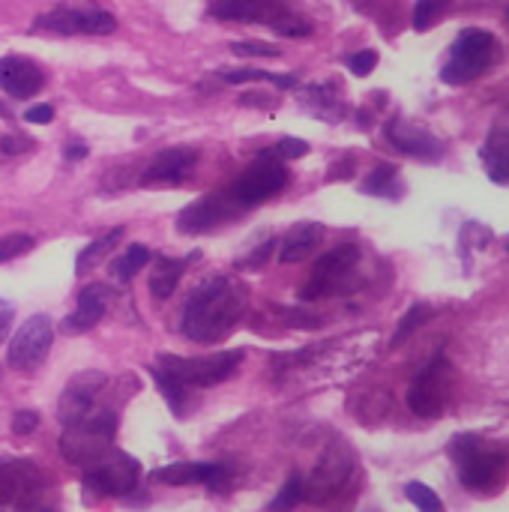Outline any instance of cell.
<instances>
[{
  "label": "cell",
  "instance_id": "obj_1",
  "mask_svg": "<svg viewBox=\"0 0 509 512\" xmlns=\"http://www.w3.org/2000/svg\"><path fill=\"white\" fill-rule=\"evenodd\" d=\"M246 288L231 276H210L198 288H192L183 315L180 333L189 342L213 345L234 333V327L246 315Z\"/></svg>",
  "mask_w": 509,
  "mask_h": 512
},
{
  "label": "cell",
  "instance_id": "obj_2",
  "mask_svg": "<svg viewBox=\"0 0 509 512\" xmlns=\"http://www.w3.org/2000/svg\"><path fill=\"white\" fill-rule=\"evenodd\" d=\"M456 465H459V480L468 492L492 495L504 486L509 474V456L504 450L486 447L477 435H462L450 447Z\"/></svg>",
  "mask_w": 509,
  "mask_h": 512
},
{
  "label": "cell",
  "instance_id": "obj_3",
  "mask_svg": "<svg viewBox=\"0 0 509 512\" xmlns=\"http://www.w3.org/2000/svg\"><path fill=\"white\" fill-rule=\"evenodd\" d=\"M210 15L219 21H243V24H267L279 36H309L312 24L297 18L285 0H216Z\"/></svg>",
  "mask_w": 509,
  "mask_h": 512
},
{
  "label": "cell",
  "instance_id": "obj_4",
  "mask_svg": "<svg viewBox=\"0 0 509 512\" xmlns=\"http://www.w3.org/2000/svg\"><path fill=\"white\" fill-rule=\"evenodd\" d=\"M243 351H222L210 357H177V354H162L156 360V369H162L168 378H174L183 390L192 387H216L237 375L243 363Z\"/></svg>",
  "mask_w": 509,
  "mask_h": 512
},
{
  "label": "cell",
  "instance_id": "obj_5",
  "mask_svg": "<svg viewBox=\"0 0 509 512\" xmlns=\"http://www.w3.org/2000/svg\"><path fill=\"white\" fill-rule=\"evenodd\" d=\"M495 54H498V42H495V36L489 30H480V27L462 30L459 39L450 48V60L441 69V78L447 84L471 81V78L483 75L495 63Z\"/></svg>",
  "mask_w": 509,
  "mask_h": 512
},
{
  "label": "cell",
  "instance_id": "obj_6",
  "mask_svg": "<svg viewBox=\"0 0 509 512\" xmlns=\"http://www.w3.org/2000/svg\"><path fill=\"white\" fill-rule=\"evenodd\" d=\"M288 186V171L282 165V159H276L273 153H261L255 165H249L234 186L228 189L231 201L243 210V207H258L264 201H270L273 195H279Z\"/></svg>",
  "mask_w": 509,
  "mask_h": 512
},
{
  "label": "cell",
  "instance_id": "obj_7",
  "mask_svg": "<svg viewBox=\"0 0 509 512\" xmlns=\"http://www.w3.org/2000/svg\"><path fill=\"white\" fill-rule=\"evenodd\" d=\"M357 261H360V246H354V243H342V246L330 249L327 255H321L315 261V270H312L309 282L300 291V300L309 303V300H324V297H333V294L345 291Z\"/></svg>",
  "mask_w": 509,
  "mask_h": 512
},
{
  "label": "cell",
  "instance_id": "obj_8",
  "mask_svg": "<svg viewBox=\"0 0 509 512\" xmlns=\"http://www.w3.org/2000/svg\"><path fill=\"white\" fill-rule=\"evenodd\" d=\"M141 477V465L123 453V450H108L102 459H96L93 465L84 468V486L102 498H123L138 486Z\"/></svg>",
  "mask_w": 509,
  "mask_h": 512
},
{
  "label": "cell",
  "instance_id": "obj_9",
  "mask_svg": "<svg viewBox=\"0 0 509 512\" xmlns=\"http://www.w3.org/2000/svg\"><path fill=\"white\" fill-rule=\"evenodd\" d=\"M450 399V360L444 354L432 357L429 366L414 378L411 390H408V408L417 417L435 420L444 414Z\"/></svg>",
  "mask_w": 509,
  "mask_h": 512
},
{
  "label": "cell",
  "instance_id": "obj_10",
  "mask_svg": "<svg viewBox=\"0 0 509 512\" xmlns=\"http://www.w3.org/2000/svg\"><path fill=\"white\" fill-rule=\"evenodd\" d=\"M33 30H48L57 36H108L117 30V18L105 9H78V6H54L51 12L33 21Z\"/></svg>",
  "mask_w": 509,
  "mask_h": 512
},
{
  "label": "cell",
  "instance_id": "obj_11",
  "mask_svg": "<svg viewBox=\"0 0 509 512\" xmlns=\"http://www.w3.org/2000/svg\"><path fill=\"white\" fill-rule=\"evenodd\" d=\"M51 342H54V327H51V318L48 315H33L21 324V330L12 336L9 342V351H6V360L12 369L18 372H30L36 369L48 351H51Z\"/></svg>",
  "mask_w": 509,
  "mask_h": 512
},
{
  "label": "cell",
  "instance_id": "obj_12",
  "mask_svg": "<svg viewBox=\"0 0 509 512\" xmlns=\"http://www.w3.org/2000/svg\"><path fill=\"white\" fill-rule=\"evenodd\" d=\"M108 378L96 369H87V372H78L69 378L66 390L60 393V402H57V417L60 423L69 429V426H78L84 423L87 417L96 414V399L99 393L105 390Z\"/></svg>",
  "mask_w": 509,
  "mask_h": 512
},
{
  "label": "cell",
  "instance_id": "obj_13",
  "mask_svg": "<svg viewBox=\"0 0 509 512\" xmlns=\"http://www.w3.org/2000/svg\"><path fill=\"white\" fill-rule=\"evenodd\" d=\"M153 480L162 486H207L219 492L234 480V468L225 462H171L156 468Z\"/></svg>",
  "mask_w": 509,
  "mask_h": 512
},
{
  "label": "cell",
  "instance_id": "obj_14",
  "mask_svg": "<svg viewBox=\"0 0 509 512\" xmlns=\"http://www.w3.org/2000/svg\"><path fill=\"white\" fill-rule=\"evenodd\" d=\"M351 471H354L351 453H348V450H342L339 444H336V447H330V450L318 459V465H315L312 477H309V480H303V486H306L303 501H330V498H333V495H339V489L348 483Z\"/></svg>",
  "mask_w": 509,
  "mask_h": 512
},
{
  "label": "cell",
  "instance_id": "obj_15",
  "mask_svg": "<svg viewBox=\"0 0 509 512\" xmlns=\"http://www.w3.org/2000/svg\"><path fill=\"white\" fill-rule=\"evenodd\" d=\"M240 207L231 201L228 192H213V195H204L198 201H192L189 207L180 210L177 216V231L180 234H210L216 231L222 222H228Z\"/></svg>",
  "mask_w": 509,
  "mask_h": 512
},
{
  "label": "cell",
  "instance_id": "obj_16",
  "mask_svg": "<svg viewBox=\"0 0 509 512\" xmlns=\"http://www.w3.org/2000/svg\"><path fill=\"white\" fill-rule=\"evenodd\" d=\"M42 474L27 459H6L0 462V507L27 504L42 492Z\"/></svg>",
  "mask_w": 509,
  "mask_h": 512
},
{
  "label": "cell",
  "instance_id": "obj_17",
  "mask_svg": "<svg viewBox=\"0 0 509 512\" xmlns=\"http://www.w3.org/2000/svg\"><path fill=\"white\" fill-rule=\"evenodd\" d=\"M198 165L195 147H168L153 156V162L141 174V186H180L189 171Z\"/></svg>",
  "mask_w": 509,
  "mask_h": 512
},
{
  "label": "cell",
  "instance_id": "obj_18",
  "mask_svg": "<svg viewBox=\"0 0 509 512\" xmlns=\"http://www.w3.org/2000/svg\"><path fill=\"white\" fill-rule=\"evenodd\" d=\"M387 138L393 147H399L402 153L408 156H417V159H426V162H438L444 156V144L423 126L417 123H408L402 117H393L387 123Z\"/></svg>",
  "mask_w": 509,
  "mask_h": 512
},
{
  "label": "cell",
  "instance_id": "obj_19",
  "mask_svg": "<svg viewBox=\"0 0 509 512\" xmlns=\"http://www.w3.org/2000/svg\"><path fill=\"white\" fill-rule=\"evenodd\" d=\"M45 87L42 69L27 57H0V90L12 99H30Z\"/></svg>",
  "mask_w": 509,
  "mask_h": 512
},
{
  "label": "cell",
  "instance_id": "obj_20",
  "mask_svg": "<svg viewBox=\"0 0 509 512\" xmlns=\"http://www.w3.org/2000/svg\"><path fill=\"white\" fill-rule=\"evenodd\" d=\"M105 309H108V288H105V285H87V288L78 294L75 312L66 318V330H69V333L93 330V327L105 318Z\"/></svg>",
  "mask_w": 509,
  "mask_h": 512
},
{
  "label": "cell",
  "instance_id": "obj_21",
  "mask_svg": "<svg viewBox=\"0 0 509 512\" xmlns=\"http://www.w3.org/2000/svg\"><path fill=\"white\" fill-rule=\"evenodd\" d=\"M321 240H324V225H318V222H300V225H294L285 234L282 249H279V261L282 264H300L309 255H315V249L321 246Z\"/></svg>",
  "mask_w": 509,
  "mask_h": 512
},
{
  "label": "cell",
  "instance_id": "obj_22",
  "mask_svg": "<svg viewBox=\"0 0 509 512\" xmlns=\"http://www.w3.org/2000/svg\"><path fill=\"white\" fill-rule=\"evenodd\" d=\"M192 258H198V252L189 255V258H168V255H159L156 264H153V270H150V294H153L156 300L171 297V294L177 291V285H180V279H183V273H186V264H189Z\"/></svg>",
  "mask_w": 509,
  "mask_h": 512
},
{
  "label": "cell",
  "instance_id": "obj_23",
  "mask_svg": "<svg viewBox=\"0 0 509 512\" xmlns=\"http://www.w3.org/2000/svg\"><path fill=\"white\" fill-rule=\"evenodd\" d=\"M303 105L321 120H342L345 108L336 96V84H309L303 90Z\"/></svg>",
  "mask_w": 509,
  "mask_h": 512
},
{
  "label": "cell",
  "instance_id": "obj_24",
  "mask_svg": "<svg viewBox=\"0 0 509 512\" xmlns=\"http://www.w3.org/2000/svg\"><path fill=\"white\" fill-rule=\"evenodd\" d=\"M483 159L489 165V177L501 186H509V132L498 129L489 135L486 147H483Z\"/></svg>",
  "mask_w": 509,
  "mask_h": 512
},
{
  "label": "cell",
  "instance_id": "obj_25",
  "mask_svg": "<svg viewBox=\"0 0 509 512\" xmlns=\"http://www.w3.org/2000/svg\"><path fill=\"white\" fill-rule=\"evenodd\" d=\"M219 78L228 81V84L267 81V84H276V87H282V90L297 87V78H294V75H279V72H264V69H225V72H219Z\"/></svg>",
  "mask_w": 509,
  "mask_h": 512
},
{
  "label": "cell",
  "instance_id": "obj_26",
  "mask_svg": "<svg viewBox=\"0 0 509 512\" xmlns=\"http://www.w3.org/2000/svg\"><path fill=\"white\" fill-rule=\"evenodd\" d=\"M120 240H123V228H111V231H105L102 237H96L90 246H84V249L78 252V258H75V273H84L93 261L105 258Z\"/></svg>",
  "mask_w": 509,
  "mask_h": 512
},
{
  "label": "cell",
  "instance_id": "obj_27",
  "mask_svg": "<svg viewBox=\"0 0 509 512\" xmlns=\"http://www.w3.org/2000/svg\"><path fill=\"white\" fill-rule=\"evenodd\" d=\"M150 258H153V252H150L144 243H135V246H129V249L123 252V258L114 264V273H117V279H123V282L135 279V276H138V270H144Z\"/></svg>",
  "mask_w": 509,
  "mask_h": 512
},
{
  "label": "cell",
  "instance_id": "obj_28",
  "mask_svg": "<svg viewBox=\"0 0 509 512\" xmlns=\"http://www.w3.org/2000/svg\"><path fill=\"white\" fill-rule=\"evenodd\" d=\"M432 318V309L429 306H423V303H417V306H411L408 312H405V318L399 321V327H396V333H393V348H399V345H405L408 342V336L417 330V327H423L426 321Z\"/></svg>",
  "mask_w": 509,
  "mask_h": 512
},
{
  "label": "cell",
  "instance_id": "obj_29",
  "mask_svg": "<svg viewBox=\"0 0 509 512\" xmlns=\"http://www.w3.org/2000/svg\"><path fill=\"white\" fill-rule=\"evenodd\" d=\"M303 495H306V486H303V477L300 474H291L288 477V483L282 486V492L273 498V504H270V510L273 512H288L294 510L300 501H303Z\"/></svg>",
  "mask_w": 509,
  "mask_h": 512
},
{
  "label": "cell",
  "instance_id": "obj_30",
  "mask_svg": "<svg viewBox=\"0 0 509 512\" xmlns=\"http://www.w3.org/2000/svg\"><path fill=\"white\" fill-rule=\"evenodd\" d=\"M405 495H408V501H411L420 512H444L441 498H438L435 489H429L426 483H408V486H405Z\"/></svg>",
  "mask_w": 509,
  "mask_h": 512
},
{
  "label": "cell",
  "instance_id": "obj_31",
  "mask_svg": "<svg viewBox=\"0 0 509 512\" xmlns=\"http://www.w3.org/2000/svg\"><path fill=\"white\" fill-rule=\"evenodd\" d=\"M393 183H396V168L393 165H378L366 180H363V192L366 195H390L393 192Z\"/></svg>",
  "mask_w": 509,
  "mask_h": 512
},
{
  "label": "cell",
  "instance_id": "obj_32",
  "mask_svg": "<svg viewBox=\"0 0 509 512\" xmlns=\"http://www.w3.org/2000/svg\"><path fill=\"white\" fill-rule=\"evenodd\" d=\"M447 6H450V0H417V6H414V27L417 30H429L441 18V12Z\"/></svg>",
  "mask_w": 509,
  "mask_h": 512
},
{
  "label": "cell",
  "instance_id": "obj_33",
  "mask_svg": "<svg viewBox=\"0 0 509 512\" xmlns=\"http://www.w3.org/2000/svg\"><path fill=\"white\" fill-rule=\"evenodd\" d=\"M33 246V237L30 234H6V237H0V264L3 261H12V258H18V255H24L27 249Z\"/></svg>",
  "mask_w": 509,
  "mask_h": 512
},
{
  "label": "cell",
  "instance_id": "obj_34",
  "mask_svg": "<svg viewBox=\"0 0 509 512\" xmlns=\"http://www.w3.org/2000/svg\"><path fill=\"white\" fill-rule=\"evenodd\" d=\"M276 159H303L309 153V144L303 138H282L273 150H270Z\"/></svg>",
  "mask_w": 509,
  "mask_h": 512
},
{
  "label": "cell",
  "instance_id": "obj_35",
  "mask_svg": "<svg viewBox=\"0 0 509 512\" xmlns=\"http://www.w3.org/2000/svg\"><path fill=\"white\" fill-rule=\"evenodd\" d=\"M231 51L240 57H279L282 54L276 45H267V42H234Z\"/></svg>",
  "mask_w": 509,
  "mask_h": 512
},
{
  "label": "cell",
  "instance_id": "obj_36",
  "mask_svg": "<svg viewBox=\"0 0 509 512\" xmlns=\"http://www.w3.org/2000/svg\"><path fill=\"white\" fill-rule=\"evenodd\" d=\"M378 66V51H372V48H366V51H357V54H351L348 57V69L354 72V75H369L372 69Z\"/></svg>",
  "mask_w": 509,
  "mask_h": 512
},
{
  "label": "cell",
  "instance_id": "obj_37",
  "mask_svg": "<svg viewBox=\"0 0 509 512\" xmlns=\"http://www.w3.org/2000/svg\"><path fill=\"white\" fill-rule=\"evenodd\" d=\"M39 429V414L36 411H18L15 417H12V432L15 435H30V432H36Z\"/></svg>",
  "mask_w": 509,
  "mask_h": 512
},
{
  "label": "cell",
  "instance_id": "obj_38",
  "mask_svg": "<svg viewBox=\"0 0 509 512\" xmlns=\"http://www.w3.org/2000/svg\"><path fill=\"white\" fill-rule=\"evenodd\" d=\"M270 252H273V240L267 237V243H261V246L255 249V255L243 261V267H252V270H258V267H264V264L270 261Z\"/></svg>",
  "mask_w": 509,
  "mask_h": 512
},
{
  "label": "cell",
  "instance_id": "obj_39",
  "mask_svg": "<svg viewBox=\"0 0 509 512\" xmlns=\"http://www.w3.org/2000/svg\"><path fill=\"white\" fill-rule=\"evenodd\" d=\"M24 120L27 123H51L54 120V108L51 105H33L24 111Z\"/></svg>",
  "mask_w": 509,
  "mask_h": 512
},
{
  "label": "cell",
  "instance_id": "obj_40",
  "mask_svg": "<svg viewBox=\"0 0 509 512\" xmlns=\"http://www.w3.org/2000/svg\"><path fill=\"white\" fill-rule=\"evenodd\" d=\"M12 318H15V306L9 300H0V342L9 336V327H12Z\"/></svg>",
  "mask_w": 509,
  "mask_h": 512
},
{
  "label": "cell",
  "instance_id": "obj_41",
  "mask_svg": "<svg viewBox=\"0 0 509 512\" xmlns=\"http://www.w3.org/2000/svg\"><path fill=\"white\" fill-rule=\"evenodd\" d=\"M63 156H66V159H84V156H87V144H81V141H78V144H66Z\"/></svg>",
  "mask_w": 509,
  "mask_h": 512
},
{
  "label": "cell",
  "instance_id": "obj_42",
  "mask_svg": "<svg viewBox=\"0 0 509 512\" xmlns=\"http://www.w3.org/2000/svg\"><path fill=\"white\" fill-rule=\"evenodd\" d=\"M30 512H57V510H51V507H39V510H30Z\"/></svg>",
  "mask_w": 509,
  "mask_h": 512
},
{
  "label": "cell",
  "instance_id": "obj_43",
  "mask_svg": "<svg viewBox=\"0 0 509 512\" xmlns=\"http://www.w3.org/2000/svg\"><path fill=\"white\" fill-rule=\"evenodd\" d=\"M507 18H509V12H507Z\"/></svg>",
  "mask_w": 509,
  "mask_h": 512
}]
</instances>
